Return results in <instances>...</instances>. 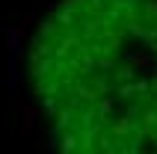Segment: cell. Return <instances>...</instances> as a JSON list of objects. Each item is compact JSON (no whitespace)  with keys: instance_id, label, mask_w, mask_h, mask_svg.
Wrapping results in <instances>:
<instances>
[{"instance_id":"6da1fadb","label":"cell","mask_w":157,"mask_h":154,"mask_svg":"<svg viewBox=\"0 0 157 154\" xmlns=\"http://www.w3.org/2000/svg\"><path fill=\"white\" fill-rule=\"evenodd\" d=\"M18 110H21V137L24 139H33V133H36V121H39V110H36L30 101H21L18 98Z\"/></svg>"},{"instance_id":"7a4b0ae2","label":"cell","mask_w":157,"mask_h":154,"mask_svg":"<svg viewBox=\"0 0 157 154\" xmlns=\"http://www.w3.org/2000/svg\"><path fill=\"white\" fill-rule=\"evenodd\" d=\"M24 21L15 27H9V33H6V56H18V48H21V39H24Z\"/></svg>"},{"instance_id":"3957f363","label":"cell","mask_w":157,"mask_h":154,"mask_svg":"<svg viewBox=\"0 0 157 154\" xmlns=\"http://www.w3.org/2000/svg\"><path fill=\"white\" fill-rule=\"evenodd\" d=\"M6 86L9 89H18V56H9L6 60Z\"/></svg>"}]
</instances>
